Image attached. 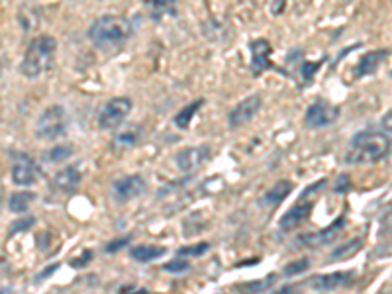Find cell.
<instances>
[{
	"instance_id": "4",
	"label": "cell",
	"mask_w": 392,
	"mask_h": 294,
	"mask_svg": "<svg viewBox=\"0 0 392 294\" xmlns=\"http://www.w3.org/2000/svg\"><path fill=\"white\" fill-rule=\"evenodd\" d=\"M67 124H69V118H67L65 108L59 104H53L49 108H45L42 116L37 118L35 136L42 139L61 138L63 134L67 131Z\"/></svg>"
},
{
	"instance_id": "15",
	"label": "cell",
	"mask_w": 392,
	"mask_h": 294,
	"mask_svg": "<svg viewBox=\"0 0 392 294\" xmlns=\"http://www.w3.org/2000/svg\"><path fill=\"white\" fill-rule=\"evenodd\" d=\"M83 179V175L78 171V167L69 165L61 169L59 173H55V177L52 179V189L57 192H71L75 191L78 187V182Z\"/></svg>"
},
{
	"instance_id": "34",
	"label": "cell",
	"mask_w": 392,
	"mask_h": 294,
	"mask_svg": "<svg viewBox=\"0 0 392 294\" xmlns=\"http://www.w3.org/2000/svg\"><path fill=\"white\" fill-rule=\"evenodd\" d=\"M90 259H93V253H90V251H85V255H81L78 259L71 261V265H73V267L81 269V267H83V265H85V263H88V261H90Z\"/></svg>"
},
{
	"instance_id": "13",
	"label": "cell",
	"mask_w": 392,
	"mask_h": 294,
	"mask_svg": "<svg viewBox=\"0 0 392 294\" xmlns=\"http://www.w3.org/2000/svg\"><path fill=\"white\" fill-rule=\"evenodd\" d=\"M312 200H306V202H297L295 206L290 208L288 212L283 214V218L279 220V225L283 232H290V230H295L298 228L300 224H304L308 216L312 214Z\"/></svg>"
},
{
	"instance_id": "26",
	"label": "cell",
	"mask_w": 392,
	"mask_h": 294,
	"mask_svg": "<svg viewBox=\"0 0 392 294\" xmlns=\"http://www.w3.org/2000/svg\"><path fill=\"white\" fill-rule=\"evenodd\" d=\"M208 249L210 243L206 242L196 243V245H186V247H181V249H179V257H201V255H204Z\"/></svg>"
},
{
	"instance_id": "2",
	"label": "cell",
	"mask_w": 392,
	"mask_h": 294,
	"mask_svg": "<svg viewBox=\"0 0 392 294\" xmlns=\"http://www.w3.org/2000/svg\"><path fill=\"white\" fill-rule=\"evenodd\" d=\"M392 141L384 131H359L351 139L349 151L345 153V163H375L391 151Z\"/></svg>"
},
{
	"instance_id": "10",
	"label": "cell",
	"mask_w": 392,
	"mask_h": 294,
	"mask_svg": "<svg viewBox=\"0 0 392 294\" xmlns=\"http://www.w3.org/2000/svg\"><path fill=\"white\" fill-rule=\"evenodd\" d=\"M353 281H355L353 271H338V273H328V275H314L308 281V285L318 293H328V290H338V288L349 286Z\"/></svg>"
},
{
	"instance_id": "31",
	"label": "cell",
	"mask_w": 392,
	"mask_h": 294,
	"mask_svg": "<svg viewBox=\"0 0 392 294\" xmlns=\"http://www.w3.org/2000/svg\"><path fill=\"white\" fill-rule=\"evenodd\" d=\"M130 243V237H122V240H114L106 245V253H116V251H120L122 247H126Z\"/></svg>"
},
{
	"instance_id": "27",
	"label": "cell",
	"mask_w": 392,
	"mask_h": 294,
	"mask_svg": "<svg viewBox=\"0 0 392 294\" xmlns=\"http://www.w3.org/2000/svg\"><path fill=\"white\" fill-rule=\"evenodd\" d=\"M308 265H310V259H308V257H302V259L288 263L283 273H285L287 277H295V275H300V273H304L306 269H308Z\"/></svg>"
},
{
	"instance_id": "19",
	"label": "cell",
	"mask_w": 392,
	"mask_h": 294,
	"mask_svg": "<svg viewBox=\"0 0 392 294\" xmlns=\"http://www.w3.org/2000/svg\"><path fill=\"white\" fill-rule=\"evenodd\" d=\"M35 199L34 192L30 191H22V192H14V194H10L8 199V210L10 212H14V214H24L30 204H32V200Z\"/></svg>"
},
{
	"instance_id": "5",
	"label": "cell",
	"mask_w": 392,
	"mask_h": 294,
	"mask_svg": "<svg viewBox=\"0 0 392 294\" xmlns=\"http://www.w3.org/2000/svg\"><path fill=\"white\" fill-rule=\"evenodd\" d=\"M133 102L128 96H116L112 100H108L106 106L100 110L98 124L102 130H118L124 124V120L130 116Z\"/></svg>"
},
{
	"instance_id": "16",
	"label": "cell",
	"mask_w": 392,
	"mask_h": 294,
	"mask_svg": "<svg viewBox=\"0 0 392 294\" xmlns=\"http://www.w3.org/2000/svg\"><path fill=\"white\" fill-rule=\"evenodd\" d=\"M386 57H388V49H376V52L365 53V55L357 61V65H355V77H369V75L376 73V69L383 65V61L386 59Z\"/></svg>"
},
{
	"instance_id": "33",
	"label": "cell",
	"mask_w": 392,
	"mask_h": 294,
	"mask_svg": "<svg viewBox=\"0 0 392 294\" xmlns=\"http://www.w3.org/2000/svg\"><path fill=\"white\" fill-rule=\"evenodd\" d=\"M349 191V177L348 175H340V179L335 182V192H348Z\"/></svg>"
},
{
	"instance_id": "25",
	"label": "cell",
	"mask_w": 392,
	"mask_h": 294,
	"mask_svg": "<svg viewBox=\"0 0 392 294\" xmlns=\"http://www.w3.org/2000/svg\"><path fill=\"white\" fill-rule=\"evenodd\" d=\"M73 153H75L73 146H65V143H61V146H55V147H52L49 151H47V159H49L52 163H59V161L69 159Z\"/></svg>"
},
{
	"instance_id": "21",
	"label": "cell",
	"mask_w": 392,
	"mask_h": 294,
	"mask_svg": "<svg viewBox=\"0 0 392 294\" xmlns=\"http://www.w3.org/2000/svg\"><path fill=\"white\" fill-rule=\"evenodd\" d=\"M275 281H277V275H267V277L261 278V281H251V283L235 286V290L242 294H259L263 293V290H267L271 286V283H275Z\"/></svg>"
},
{
	"instance_id": "8",
	"label": "cell",
	"mask_w": 392,
	"mask_h": 294,
	"mask_svg": "<svg viewBox=\"0 0 392 294\" xmlns=\"http://www.w3.org/2000/svg\"><path fill=\"white\" fill-rule=\"evenodd\" d=\"M210 155H212V149L206 143L194 147H184L177 153V165L179 169L184 173H192V171H198L201 167L208 163Z\"/></svg>"
},
{
	"instance_id": "14",
	"label": "cell",
	"mask_w": 392,
	"mask_h": 294,
	"mask_svg": "<svg viewBox=\"0 0 392 294\" xmlns=\"http://www.w3.org/2000/svg\"><path fill=\"white\" fill-rule=\"evenodd\" d=\"M343 224H345V218L340 216L335 222L328 228H323L316 234H308L300 237V243L302 245H310V247H320V245H328V243L335 242V237L340 235V232L343 230Z\"/></svg>"
},
{
	"instance_id": "29",
	"label": "cell",
	"mask_w": 392,
	"mask_h": 294,
	"mask_svg": "<svg viewBox=\"0 0 392 294\" xmlns=\"http://www.w3.org/2000/svg\"><path fill=\"white\" fill-rule=\"evenodd\" d=\"M320 65H322V61H318V63H302V77H304L306 83H310L314 77V73L320 69Z\"/></svg>"
},
{
	"instance_id": "6",
	"label": "cell",
	"mask_w": 392,
	"mask_h": 294,
	"mask_svg": "<svg viewBox=\"0 0 392 294\" xmlns=\"http://www.w3.org/2000/svg\"><path fill=\"white\" fill-rule=\"evenodd\" d=\"M261 95L247 96L245 100L235 104L234 108H232V112L227 114V124H230V128H232V130H237V128H242L245 124H249V122L257 116V112L261 110Z\"/></svg>"
},
{
	"instance_id": "11",
	"label": "cell",
	"mask_w": 392,
	"mask_h": 294,
	"mask_svg": "<svg viewBox=\"0 0 392 294\" xmlns=\"http://www.w3.org/2000/svg\"><path fill=\"white\" fill-rule=\"evenodd\" d=\"M145 191H148V182H145V179L141 175H128V177L114 181V196L118 200H122V202L138 199Z\"/></svg>"
},
{
	"instance_id": "28",
	"label": "cell",
	"mask_w": 392,
	"mask_h": 294,
	"mask_svg": "<svg viewBox=\"0 0 392 294\" xmlns=\"http://www.w3.org/2000/svg\"><path fill=\"white\" fill-rule=\"evenodd\" d=\"M189 269H191V265L186 261L181 259V257L174 261H169V263L163 265V271H167V273H186Z\"/></svg>"
},
{
	"instance_id": "17",
	"label": "cell",
	"mask_w": 392,
	"mask_h": 294,
	"mask_svg": "<svg viewBox=\"0 0 392 294\" xmlns=\"http://www.w3.org/2000/svg\"><path fill=\"white\" fill-rule=\"evenodd\" d=\"M292 189H295V184H292L290 181L275 182L269 191L265 192V196H263V204H267V206H277V204H280L283 200L287 199Z\"/></svg>"
},
{
	"instance_id": "3",
	"label": "cell",
	"mask_w": 392,
	"mask_h": 294,
	"mask_svg": "<svg viewBox=\"0 0 392 294\" xmlns=\"http://www.w3.org/2000/svg\"><path fill=\"white\" fill-rule=\"evenodd\" d=\"M55 52H57V40L55 37H52V35H37L28 45L20 71L28 78H35L40 77V75H44L45 71H49L53 67Z\"/></svg>"
},
{
	"instance_id": "1",
	"label": "cell",
	"mask_w": 392,
	"mask_h": 294,
	"mask_svg": "<svg viewBox=\"0 0 392 294\" xmlns=\"http://www.w3.org/2000/svg\"><path fill=\"white\" fill-rule=\"evenodd\" d=\"M131 35V26L128 20L114 14H105L96 18L93 26L88 28V40L105 52H114L122 47Z\"/></svg>"
},
{
	"instance_id": "18",
	"label": "cell",
	"mask_w": 392,
	"mask_h": 294,
	"mask_svg": "<svg viewBox=\"0 0 392 294\" xmlns=\"http://www.w3.org/2000/svg\"><path fill=\"white\" fill-rule=\"evenodd\" d=\"M165 253L167 247H161V245H136L131 249V259L140 261V263H149V261L163 257Z\"/></svg>"
},
{
	"instance_id": "12",
	"label": "cell",
	"mask_w": 392,
	"mask_h": 294,
	"mask_svg": "<svg viewBox=\"0 0 392 294\" xmlns=\"http://www.w3.org/2000/svg\"><path fill=\"white\" fill-rule=\"evenodd\" d=\"M249 49H251V71L253 75H261L267 69H273V63H271V53H273V47L267 40H253L249 44Z\"/></svg>"
},
{
	"instance_id": "38",
	"label": "cell",
	"mask_w": 392,
	"mask_h": 294,
	"mask_svg": "<svg viewBox=\"0 0 392 294\" xmlns=\"http://www.w3.org/2000/svg\"><path fill=\"white\" fill-rule=\"evenodd\" d=\"M2 294H6V288H2Z\"/></svg>"
},
{
	"instance_id": "32",
	"label": "cell",
	"mask_w": 392,
	"mask_h": 294,
	"mask_svg": "<svg viewBox=\"0 0 392 294\" xmlns=\"http://www.w3.org/2000/svg\"><path fill=\"white\" fill-rule=\"evenodd\" d=\"M118 294H149L145 288H141V286H136V285H126L120 288V293Z\"/></svg>"
},
{
	"instance_id": "7",
	"label": "cell",
	"mask_w": 392,
	"mask_h": 294,
	"mask_svg": "<svg viewBox=\"0 0 392 294\" xmlns=\"http://www.w3.org/2000/svg\"><path fill=\"white\" fill-rule=\"evenodd\" d=\"M338 116H340V108L331 106V104L326 102V100H316V102L308 106L304 122L308 128L318 130V128H323V126L333 124V122L338 120Z\"/></svg>"
},
{
	"instance_id": "23",
	"label": "cell",
	"mask_w": 392,
	"mask_h": 294,
	"mask_svg": "<svg viewBox=\"0 0 392 294\" xmlns=\"http://www.w3.org/2000/svg\"><path fill=\"white\" fill-rule=\"evenodd\" d=\"M145 6L151 10V14L155 20L163 16H174L177 14V6H174V0H155V2H145Z\"/></svg>"
},
{
	"instance_id": "36",
	"label": "cell",
	"mask_w": 392,
	"mask_h": 294,
	"mask_svg": "<svg viewBox=\"0 0 392 294\" xmlns=\"http://www.w3.org/2000/svg\"><path fill=\"white\" fill-rule=\"evenodd\" d=\"M381 126H383L386 131H392V108L383 116V120H381Z\"/></svg>"
},
{
	"instance_id": "9",
	"label": "cell",
	"mask_w": 392,
	"mask_h": 294,
	"mask_svg": "<svg viewBox=\"0 0 392 294\" xmlns=\"http://www.w3.org/2000/svg\"><path fill=\"white\" fill-rule=\"evenodd\" d=\"M10 177H12V182L16 187H32L42 177V169L37 167V163H35L32 157L22 155L18 157L14 165H12Z\"/></svg>"
},
{
	"instance_id": "22",
	"label": "cell",
	"mask_w": 392,
	"mask_h": 294,
	"mask_svg": "<svg viewBox=\"0 0 392 294\" xmlns=\"http://www.w3.org/2000/svg\"><path fill=\"white\" fill-rule=\"evenodd\" d=\"M140 134V126H128V128L118 131V136L114 138V143H116V147H131L133 143H138Z\"/></svg>"
},
{
	"instance_id": "30",
	"label": "cell",
	"mask_w": 392,
	"mask_h": 294,
	"mask_svg": "<svg viewBox=\"0 0 392 294\" xmlns=\"http://www.w3.org/2000/svg\"><path fill=\"white\" fill-rule=\"evenodd\" d=\"M34 218H26V220H16L14 224H12V228H10L8 234H16V232H22V230H28V228H32L34 225Z\"/></svg>"
},
{
	"instance_id": "24",
	"label": "cell",
	"mask_w": 392,
	"mask_h": 294,
	"mask_svg": "<svg viewBox=\"0 0 392 294\" xmlns=\"http://www.w3.org/2000/svg\"><path fill=\"white\" fill-rule=\"evenodd\" d=\"M202 104H204V100H196V102H191L189 106H184L181 112L174 116V124H177V128L179 130H189V126H191V120L192 116H194V112L201 108Z\"/></svg>"
},
{
	"instance_id": "20",
	"label": "cell",
	"mask_w": 392,
	"mask_h": 294,
	"mask_svg": "<svg viewBox=\"0 0 392 294\" xmlns=\"http://www.w3.org/2000/svg\"><path fill=\"white\" fill-rule=\"evenodd\" d=\"M361 245H363V240H359V237H355V240H351V242L348 243H343V245H340L338 249L331 253L330 261L333 263V261L349 259V257H353V255L361 249Z\"/></svg>"
},
{
	"instance_id": "37",
	"label": "cell",
	"mask_w": 392,
	"mask_h": 294,
	"mask_svg": "<svg viewBox=\"0 0 392 294\" xmlns=\"http://www.w3.org/2000/svg\"><path fill=\"white\" fill-rule=\"evenodd\" d=\"M57 269H59V265H57V263H55V265H49V267L45 269L44 273H42V275H37V281H42V278H45V277H49V275H52V273H55V271H57Z\"/></svg>"
},
{
	"instance_id": "35",
	"label": "cell",
	"mask_w": 392,
	"mask_h": 294,
	"mask_svg": "<svg viewBox=\"0 0 392 294\" xmlns=\"http://www.w3.org/2000/svg\"><path fill=\"white\" fill-rule=\"evenodd\" d=\"M300 285H302V283H298V285L283 286V288H280V290H277L275 294H298V293H300Z\"/></svg>"
}]
</instances>
